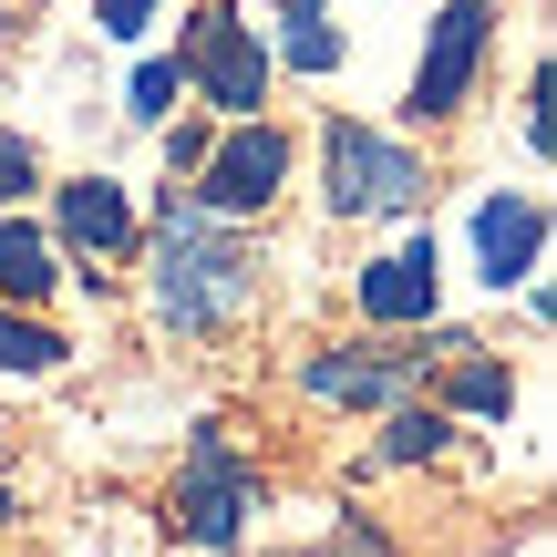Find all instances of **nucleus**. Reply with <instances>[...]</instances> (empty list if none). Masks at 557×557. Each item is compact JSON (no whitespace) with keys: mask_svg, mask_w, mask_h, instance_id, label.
Segmentation results:
<instances>
[{"mask_svg":"<svg viewBox=\"0 0 557 557\" xmlns=\"http://www.w3.org/2000/svg\"><path fill=\"white\" fill-rule=\"evenodd\" d=\"M62 361H73V341H62V331H41V320H21L11 299H0V372L41 382V372H62Z\"/></svg>","mask_w":557,"mask_h":557,"instance_id":"13","label":"nucleus"},{"mask_svg":"<svg viewBox=\"0 0 557 557\" xmlns=\"http://www.w3.org/2000/svg\"><path fill=\"white\" fill-rule=\"evenodd\" d=\"M248 517H259V465L238 455V444L207 423L197 444H186V465H176V496H165V527H176L186 547H207V557H227L248 537Z\"/></svg>","mask_w":557,"mask_h":557,"instance_id":"2","label":"nucleus"},{"mask_svg":"<svg viewBox=\"0 0 557 557\" xmlns=\"http://www.w3.org/2000/svg\"><path fill=\"white\" fill-rule=\"evenodd\" d=\"M207 145H218L207 124H165V176H197V165H207Z\"/></svg>","mask_w":557,"mask_h":557,"instance_id":"18","label":"nucleus"},{"mask_svg":"<svg viewBox=\"0 0 557 557\" xmlns=\"http://www.w3.org/2000/svg\"><path fill=\"white\" fill-rule=\"evenodd\" d=\"M351 299H361V320H372V331H423V320H434V299H444V259H434V238L382 248V259L351 278Z\"/></svg>","mask_w":557,"mask_h":557,"instance_id":"8","label":"nucleus"},{"mask_svg":"<svg viewBox=\"0 0 557 557\" xmlns=\"http://www.w3.org/2000/svg\"><path fill=\"white\" fill-rule=\"evenodd\" d=\"M52 218H62V248H83V259H124L135 248V197L114 176H73Z\"/></svg>","mask_w":557,"mask_h":557,"instance_id":"10","label":"nucleus"},{"mask_svg":"<svg viewBox=\"0 0 557 557\" xmlns=\"http://www.w3.org/2000/svg\"><path fill=\"white\" fill-rule=\"evenodd\" d=\"M278 62H289V73H331V62H341L331 11H320V21H289V32H278Z\"/></svg>","mask_w":557,"mask_h":557,"instance_id":"16","label":"nucleus"},{"mask_svg":"<svg viewBox=\"0 0 557 557\" xmlns=\"http://www.w3.org/2000/svg\"><path fill=\"white\" fill-rule=\"evenodd\" d=\"M444 444H455L444 403H393V423H382V465H434Z\"/></svg>","mask_w":557,"mask_h":557,"instance_id":"14","label":"nucleus"},{"mask_svg":"<svg viewBox=\"0 0 557 557\" xmlns=\"http://www.w3.org/2000/svg\"><path fill=\"white\" fill-rule=\"evenodd\" d=\"M475 269H485V289H527L547 269V197L537 186H506V197L475 207Z\"/></svg>","mask_w":557,"mask_h":557,"instance_id":"7","label":"nucleus"},{"mask_svg":"<svg viewBox=\"0 0 557 557\" xmlns=\"http://www.w3.org/2000/svg\"><path fill=\"white\" fill-rule=\"evenodd\" d=\"M0 444H11V434H0Z\"/></svg>","mask_w":557,"mask_h":557,"instance_id":"24","label":"nucleus"},{"mask_svg":"<svg viewBox=\"0 0 557 557\" xmlns=\"http://www.w3.org/2000/svg\"><path fill=\"white\" fill-rule=\"evenodd\" d=\"M0 32H11V0H0Z\"/></svg>","mask_w":557,"mask_h":557,"instance_id":"23","label":"nucleus"},{"mask_svg":"<svg viewBox=\"0 0 557 557\" xmlns=\"http://www.w3.org/2000/svg\"><path fill=\"white\" fill-rule=\"evenodd\" d=\"M94 21L114 41H145V21H156V0H94Z\"/></svg>","mask_w":557,"mask_h":557,"instance_id":"19","label":"nucleus"},{"mask_svg":"<svg viewBox=\"0 0 557 557\" xmlns=\"http://www.w3.org/2000/svg\"><path fill=\"white\" fill-rule=\"evenodd\" d=\"M413 372H423V351H310L299 361V393L310 403H403L413 393Z\"/></svg>","mask_w":557,"mask_h":557,"instance_id":"9","label":"nucleus"},{"mask_svg":"<svg viewBox=\"0 0 557 557\" xmlns=\"http://www.w3.org/2000/svg\"><path fill=\"white\" fill-rule=\"evenodd\" d=\"M444 403H455V413H517V372H506V361H485V351H455L444 361Z\"/></svg>","mask_w":557,"mask_h":557,"instance_id":"12","label":"nucleus"},{"mask_svg":"<svg viewBox=\"0 0 557 557\" xmlns=\"http://www.w3.org/2000/svg\"><path fill=\"white\" fill-rule=\"evenodd\" d=\"M32 186H41V156H32L21 135H0V207H21Z\"/></svg>","mask_w":557,"mask_h":557,"instance_id":"17","label":"nucleus"},{"mask_svg":"<svg viewBox=\"0 0 557 557\" xmlns=\"http://www.w3.org/2000/svg\"><path fill=\"white\" fill-rule=\"evenodd\" d=\"M11 517H21V496H11V485H0V537H11Z\"/></svg>","mask_w":557,"mask_h":557,"instance_id":"22","label":"nucleus"},{"mask_svg":"<svg viewBox=\"0 0 557 557\" xmlns=\"http://www.w3.org/2000/svg\"><path fill=\"white\" fill-rule=\"evenodd\" d=\"M278 186H289V135H278L269 114H248V124H227V135L207 145V165H197L186 197H197L207 218H269Z\"/></svg>","mask_w":557,"mask_h":557,"instance_id":"5","label":"nucleus"},{"mask_svg":"<svg viewBox=\"0 0 557 557\" xmlns=\"http://www.w3.org/2000/svg\"><path fill=\"white\" fill-rule=\"evenodd\" d=\"M320 557H393V547H382V537H372V527H341V537H331V547H320Z\"/></svg>","mask_w":557,"mask_h":557,"instance_id":"20","label":"nucleus"},{"mask_svg":"<svg viewBox=\"0 0 557 557\" xmlns=\"http://www.w3.org/2000/svg\"><path fill=\"white\" fill-rule=\"evenodd\" d=\"M269 11H278V21H320V0H269Z\"/></svg>","mask_w":557,"mask_h":557,"instance_id":"21","label":"nucleus"},{"mask_svg":"<svg viewBox=\"0 0 557 557\" xmlns=\"http://www.w3.org/2000/svg\"><path fill=\"white\" fill-rule=\"evenodd\" d=\"M176 94H186V62H135L124 114H135V124H165V114H176Z\"/></svg>","mask_w":557,"mask_h":557,"instance_id":"15","label":"nucleus"},{"mask_svg":"<svg viewBox=\"0 0 557 557\" xmlns=\"http://www.w3.org/2000/svg\"><path fill=\"white\" fill-rule=\"evenodd\" d=\"M259 299V248L238 238L227 218H207L176 176H165V238H156V320L186 341L227 331V320Z\"/></svg>","mask_w":557,"mask_h":557,"instance_id":"1","label":"nucleus"},{"mask_svg":"<svg viewBox=\"0 0 557 557\" xmlns=\"http://www.w3.org/2000/svg\"><path fill=\"white\" fill-rule=\"evenodd\" d=\"M52 238H41L32 218H11V207H0V299H11V310H32V299H52Z\"/></svg>","mask_w":557,"mask_h":557,"instance_id":"11","label":"nucleus"},{"mask_svg":"<svg viewBox=\"0 0 557 557\" xmlns=\"http://www.w3.org/2000/svg\"><path fill=\"white\" fill-rule=\"evenodd\" d=\"M176 62H186V83H197V94L218 103L227 124H248V114L269 103V52H259V32H248L238 11H197V21H186V52H176Z\"/></svg>","mask_w":557,"mask_h":557,"instance_id":"6","label":"nucleus"},{"mask_svg":"<svg viewBox=\"0 0 557 557\" xmlns=\"http://www.w3.org/2000/svg\"><path fill=\"white\" fill-rule=\"evenodd\" d=\"M320 197H331V218H403V207H423V156L393 135H372V124H331L320 135Z\"/></svg>","mask_w":557,"mask_h":557,"instance_id":"3","label":"nucleus"},{"mask_svg":"<svg viewBox=\"0 0 557 557\" xmlns=\"http://www.w3.org/2000/svg\"><path fill=\"white\" fill-rule=\"evenodd\" d=\"M485 41H496V0H444V11L423 21V62H413L403 114L413 124L465 114V94H475V73H485Z\"/></svg>","mask_w":557,"mask_h":557,"instance_id":"4","label":"nucleus"}]
</instances>
